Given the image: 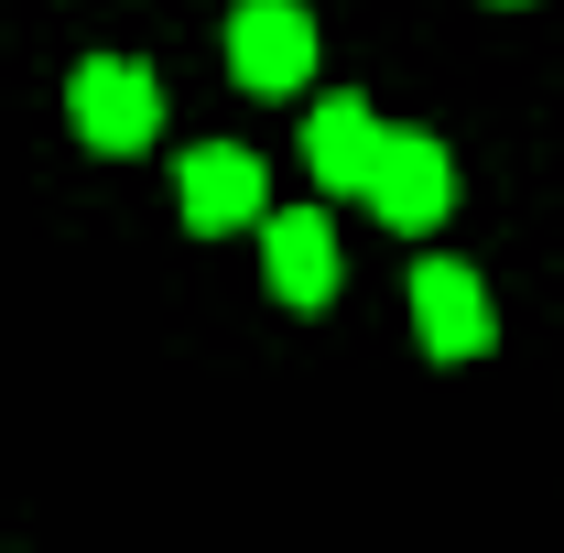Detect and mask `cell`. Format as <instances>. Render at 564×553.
<instances>
[{
	"mask_svg": "<svg viewBox=\"0 0 564 553\" xmlns=\"http://www.w3.org/2000/svg\"><path fill=\"white\" fill-rule=\"evenodd\" d=\"M76 131L98 141V152H141L152 141V120H163V87H152V66H131V55H98V66H76Z\"/></svg>",
	"mask_w": 564,
	"mask_h": 553,
	"instance_id": "6da1fadb",
	"label": "cell"
},
{
	"mask_svg": "<svg viewBox=\"0 0 564 553\" xmlns=\"http://www.w3.org/2000/svg\"><path fill=\"white\" fill-rule=\"evenodd\" d=\"M304 66H315V22H304L293 0H239V22H228V76L261 87V98H282Z\"/></svg>",
	"mask_w": 564,
	"mask_h": 553,
	"instance_id": "7a4b0ae2",
	"label": "cell"
},
{
	"mask_svg": "<svg viewBox=\"0 0 564 553\" xmlns=\"http://www.w3.org/2000/svg\"><path fill=\"white\" fill-rule=\"evenodd\" d=\"M358 196H369V207L391 217V228H434V217H445V196H456V163H445V141H423V131H391Z\"/></svg>",
	"mask_w": 564,
	"mask_h": 553,
	"instance_id": "3957f363",
	"label": "cell"
},
{
	"mask_svg": "<svg viewBox=\"0 0 564 553\" xmlns=\"http://www.w3.org/2000/svg\"><path fill=\"white\" fill-rule=\"evenodd\" d=\"M174 196H185V228H250L261 217V163L239 141H207V152H185Z\"/></svg>",
	"mask_w": 564,
	"mask_h": 553,
	"instance_id": "277c9868",
	"label": "cell"
},
{
	"mask_svg": "<svg viewBox=\"0 0 564 553\" xmlns=\"http://www.w3.org/2000/svg\"><path fill=\"white\" fill-rule=\"evenodd\" d=\"M261 272H272L282 304L315 315V304L337 293V239H326V217H315V207H282L272 228H261Z\"/></svg>",
	"mask_w": 564,
	"mask_h": 553,
	"instance_id": "5b68a950",
	"label": "cell"
},
{
	"mask_svg": "<svg viewBox=\"0 0 564 553\" xmlns=\"http://www.w3.org/2000/svg\"><path fill=\"white\" fill-rule=\"evenodd\" d=\"M413 326H423L434 358H478V347H489V293H478V272L423 261V272H413Z\"/></svg>",
	"mask_w": 564,
	"mask_h": 553,
	"instance_id": "8992f818",
	"label": "cell"
},
{
	"mask_svg": "<svg viewBox=\"0 0 564 553\" xmlns=\"http://www.w3.org/2000/svg\"><path fill=\"white\" fill-rule=\"evenodd\" d=\"M380 120H369V98H326L315 120H304V163H315V185H337V196H358L369 185V163H380Z\"/></svg>",
	"mask_w": 564,
	"mask_h": 553,
	"instance_id": "52a82bcc",
	"label": "cell"
}]
</instances>
